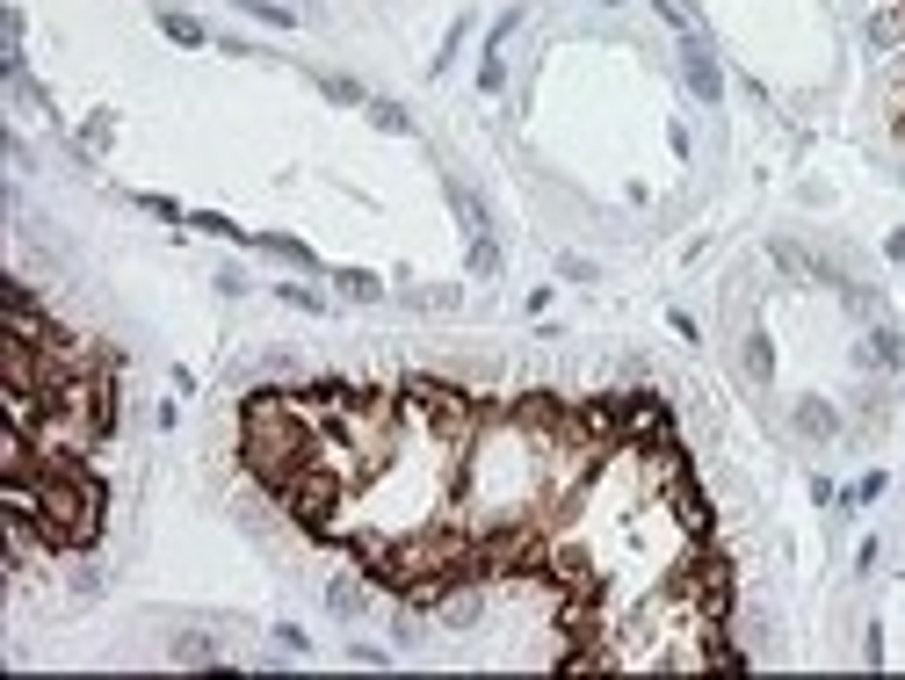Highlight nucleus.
Masks as SVG:
<instances>
[{"mask_svg": "<svg viewBox=\"0 0 905 680\" xmlns=\"http://www.w3.org/2000/svg\"><path fill=\"white\" fill-rule=\"evenodd\" d=\"M37 514H44V543L51 550H87V543L102 536L109 485L87 471V456H44V471H37Z\"/></svg>", "mask_w": 905, "mask_h": 680, "instance_id": "1", "label": "nucleus"}, {"mask_svg": "<svg viewBox=\"0 0 905 680\" xmlns=\"http://www.w3.org/2000/svg\"><path fill=\"white\" fill-rule=\"evenodd\" d=\"M681 73H688V87H696L703 102H717V95H724V73H717V58H710V44H703V37H688Z\"/></svg>", "mask_w": 905, "mask_h": 680, "instance_id": "2", "label": "nucleus"}, {"mask_svg": "<svg viewBox=\"0 0 905 680\" xmlns=\"http://www.w3.org/2000/svg\"><path fill=\"white\" fill-rule=\"evenodd\" d=\"M790 427H797V435H811V442H833V435H840V420H833V406H826V398H797Z\"/></svg>", "mask_w": 905, "mask_h": 680, "instance_id": "3", "label": "nucleus"}, {"mask_svg": "<svg viewBox=\"0 0 905 680\" xmlns=\"http://www.w3.org/2000/svg\"><path fill=\"white\" fill-rule=\"evenodd\" d=\"M862 362H877V369H891V377H898V369H905V333H898V326H877V333L862 340Z\"/></svg>", "mask_w": 905, "mask_h": 680, "instance_id": "4", "label": "nucleus"}, {"mask_svg": "<svg viewBox=\"0 0 905 680\" xmlns=\"http://www.w3.org/2000/svg\"><path fill=\"white\" fill-rule=\"evenodd\" d=\"M326 608H334L341 623H355V615H370V594H362L355 579H334V586H326Z\"/></svg>", "mask_w": 905, "mask_h": 680, "instance_id": "5", "label": "nucleus"}, {"mask_svg": "<svg viewBox=\"0 0 905 680\" xmlns=\"http://www.w3.org/2000/svg\"><path fill=\"white\" fill-rule=\"evenodd\" d=\"M174 659H181V666H225L210 637H174Z\"/></svg>", "mask_w": 905, "mask_h": 680, "instance_id": "6", "label": "nucleus"}, {"mask_svg": "<svg viewBox=\"0 0 905 680\" xmlns=\"http://www.w3.org/2000/svg\"><path fill=\"white\" fill-rule=\"evenodd\" d=\"M370 123H377V131H391V138H399V131H413V116H406L399 102H370Z\"/></svg>", "mask_w": 905, "mask_h": 680, "instance_id": "7", "label": "nucleus"}, {"mask_svg": "<svg viewBox=\"0 0 905 680\" xmlns=\"http://www.w3.org/2000/svg\"><path fill=\"white\" fill-rule=\"evenodd\" d=\"M334 283H341L348 297H362V304H370V297H384V283H377V275H362V268H341Z\"/></svg>", "mask_w": 905, "mask_h": 680, "instance_id": "8", "label": "nucleus"}, {"mask_svg": "<svg viewBox=\"0 0 905 680\" xmlns=\"http://www.w3.org/2000/svg\"><path fill=\"white\" fill-rule=\"evenodd\" d=\"M160 29H167L174 44H203V22L196 15H160Z\"/></svg>", "mask_w": 905, "mask_h": 680, "instance_id": "9", "label": "nucleus"}, {"mask_svg": "<svg viewBox=\"0 0 905 680\" xmlns=\"http://www.w3.org/2000/svg\"><path fill=\"white\" fill-rule=\"evenodd\" d=\"M239 8H247V15H261V22H276V29H290L297 15L283 8V0H239Z\"/></svg>", "mask_w": 905, "mask_h": 680, "instance_id": "10", "label": "nucleus"}, {"mask_svg": "<svg viewBox=\"0 0 905 680\" xmlns=\"http://www.w3.org/2000/svg\"><path fill=\"white\" fill-rule=\"evenodd\" d=\"M471 268H478V275H493V268H500V246H493L486 232H471Z\"/></svg>", "mask_w": 905, "mask_h": 680, "instance_id": "11", "label": "nucleus"}, {"mask_svg": "<svg viewBox=\"0 0 905 680\" xmlns=\"http://www.w3.org/2000/svg\"><path fill=\"white\" fill-rule=\"evenodd\" d=\"M319 95H326V102H348V109H355V102H362V87H355V80H334V73H326V80H319Z\"/></svg>", "mask_w": 905, "mask_h": 680, "instance_id": "12", "label": "nucleus"}, {"mask_svg": "<svg viewBox=\"0 0 905 680\" xmlns=\"http://www.w3.org/2000/svg\"><path fill=\"white\" fill-rule=\"evenodd\" d=\"M276 297H283V304H297V312H326V297H319V290H276Z\"/></svg>", "mask_w": 905, "mask_h": 680, "instance_id": "13", "label": "nucleus"}, {"mask_svg": "<svg viewBox=\"0 0 905 680\" xmlns=\"http://www.w3.org/2000/svg\"><path fill=\"white\" fill-rule=\"evenodd\" d=\"M891 261H905V232H891Z\"/></svg>", "mask_w": 905, "mask_h": 680, "instance_id": "14", "label": "nucleus"}]
</instances>
